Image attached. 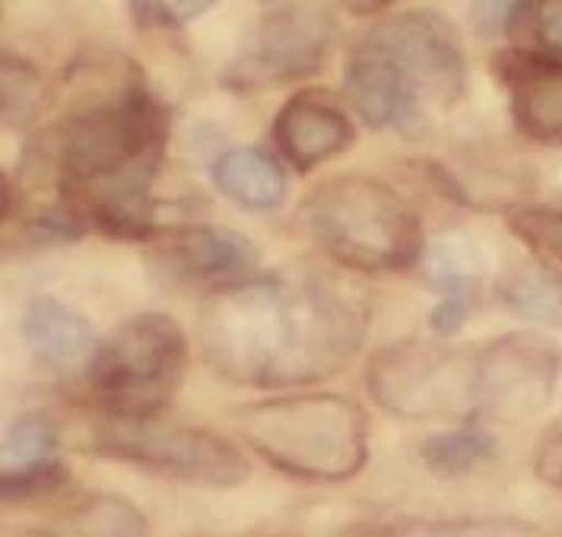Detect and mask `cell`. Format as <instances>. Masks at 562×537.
Returning <instances> with one entry per match:
<instances>
[{"label":"cell","instance_id":"1","mask_svg":"<svg viewBox=\"0 0 562 537\" xmlns=\"http://www.w3.org/2000/svg\"><path fill=\"white\" fill-rule=\"evenodd\" d=\"M369 297L315 265H293L216 290L201 315L204 357L216 376L251 389L312 385L359 354Z\"/></svg>","mask_w":562,"mask_h":537},{"label":"cell","instance_id":"2","mask_svg":"<svg viewBox=\"0 0 562 537\" xmlns=\"http://www.w3.org/2000/svg\"><path fill=\"white\" fill-rule=\"evenodd\" d=\"M166 144L169 112L131 64L115 90L70 109L42 137V156L83 223L115 239H147L156 233L149 184Z\"/></svg>","mask_w":562,"mask_h":537},{"label":"cell","instance_id":"3","mask_svg":"<svg viewBox=\"0 0 562 537\" xmlns=\"http://www.w3.org/2000/svg\"><path fill=\"white\" fill-rule=\"evenodd\" d=\"M344 80L369 127L423 137L461 102L468 64L442 16L397 13L356 38Z\"/></svg>","mask_w":562,"mask_h":537},{"label":"cell","instance_id":"4","mask_svg":"<svg viewBox=\"0 0 562 537\" xmlns=\"http://www.w3.org/2000/svg\"><path fill=\"white\" fill-rule=\"evenodd\" d=\"M236 429L273 468L305 480H350L369 458V419L340 394H290L236 411Z\"/></svg>","mask_w":562,"mask_h":537},{"label":"cell","instance_id":"5","mask_svg":"<svg viewBox=\"0 0 562 537\" xmlns=\"http://www.w3.org/2000/svg\"><path fill=\"white\" fill-rule=\"evenodd\" d=\"M299 223L344 268L385 273L423 255V230L411 204L385 181L366 176L322 181L305 198Z\"/></svg>","mask_w":562,"mask_h":537},{"label":"cell","instance_id":"6","mask_svg":"<svg viewBox=\"0 0 562 537\" xmlns=\"http://www.w3.org/2000/svg\"><path fill=\"white\" fill-rule=\"evenodd\" d=\"M366 382L394 417H486V347L394 344L369 362Z\"/></svg>","mask_w":562,"mask_h":537},{"label":"cell","instance_id":"7","mask_svg":"<svg viewBox=\"0 0 562 537\" xmlns=\"http://www.w3.org/2000/svg\"><path fill=\"white\" fill-rule=\"evenodd\" d=\"M188 369V340L166 315L124 322L89 366V394L109 417H159Z\"/></svg>","mask_w":562,"mask_h":537},{"label":"cell","instance_id":"8","mask_svg":"<svg viewBox=\"0 0 562 537\" xmlns=\"http://www.w3.org/2000/svg\"><path fill=\"white\" fill-rule=\"evenodd\" d=\"M92 448L153 474L198 486H238L251 471L248 458L220 433L159 417H109L95 426Z\"/></svg>","mask_w":562,"mask_h":537},{"label":"cell","instance_id":"9","mask_svg":"<svg viewBox=\"0 0 562 537\" xmlns=\"http://www.w3.org/2000/svg\"><path fill=\"white\" fill-rule=\"evenodd\" d=\"M337 20L327 0H290L248 32L220 83L233 92H267L315 77L334 52Z\"/></svg>","mask_w":562,"mask_h":537},{"label":"cell","instance_id":"10","mask_svg":"<svg viewBox=\"0 0 562 537\" xmlns=\"http://www.w3.org/2000/svg\"><path fill=\"white\" fill-rule=\"evenodd\" d=\"M562 354L543 337L508 334L486 344V417L528 419L557 391Z\"/></svg>","mask_w":562,"mask_h":537},{"label":"cell","instance_id":"11","mask_svg":"<svg viewBox=\"0 0 562 537\" xmlns=\"http://www.w3.org/2000/svg\"><path fill=\"white\" fill-rule=\"evenodd\" d=\"M166 270L188 287L226 290L258 268V248L241 233L220 226H184L159 242Z\"/></svg>","mask_w":562,"mask_h":537},{"label":"cell","instance_id":"12","mask_svg":"<svg viewBox=\"0 0 562 537\" xmlns=\"http://www.w3.org/2000/svg\"><path fill=\"white\" fill-rule=\"evenodd\" d=\"M277 144L299 172H312L322 163L353 147L356 127L347 112L325 90L293 96L273 121Z\"/></svg>","mask_w":562,"mask_h":537},{"label":"cell","instance_id":"13","mask_svg":"<svg viewBox=\"0 0 562 537\" xmlns=\"http://www.w3.org/2000/svg\"><path fill=\"white\" fill-rule=\"evenodd\" d=\"M496 70L508 87L512 119L525 137L562 147V60L528 52H505Z\"/></svg>","mask_w":562,"mask_h":537},{"label":"cell","instance_id":"14","mask_svg":"<svg viewBox=\"0 0 562 537\" xmlns=\"http://www.w3.org/2000/svg\"><path fill=\"white\" fill-rule=\"evenodd\" d=\"M23 334L32 354L55 366H70L92 354L95 347V331L87 318L64 302L48 297L32 299L23 315Z\"/></svg>","mask_w":562,"mask_h":537},{"label":"cell","instance_id":"15","mask_svg":"<svg viewBox=\"0 0 562 537\" xmlns=\"http://www.w3.org/2000/svg\"><path fill=\"white\" fill-rule=\"evenodd\" d=\"M213 184L245 210L270 213L286 201V176L261 149H229L213 169Z\"/></svg>","mask_w":562,"mask_h":537},{"label":"cell","instance_id":"16","mask_svg":"<svg viewBox=\"0 0 562 537\" xmlns=\"http://www.w3.org/2000/svg\"><path fill=\"white\" fill-rule=\"evenodd\" d=\"M419 258H423L426 277L442 290L445 297L476 299L480 277H483V261H480V251L464 236H442V239H436V245H429Z\"/></svg>","mask_w":562,"mask_h":537},{"label":"cell","instance_id":"17","mask_svg":"<svg viewBox=\"0 0 562 537\" xmlns=\"http://www.w3.org/2000/svg\"><path fill=\"white\" fill-rule=\"evenodd\" d=\"M505 30L518 52L562 60V0H515Z\"/></svg>","mask_w":562,"mask_h":537},{"label":"cell","instance_id":"18","mask_svg":"<svg viewBox=\"0 0 562 537\" xmlns=\"http://www.w3.org/2000/svg\"><path fill=\"white\" fill-rule=\"evenodd\" d=\"M503 302L537 325L562 328V277L543 268H521L505 277Z\"/></svg>","mask_w":562,"mask_h":537},{"label":"cell","instance_id":"19","mask_svg":"<svg viewBox=\"0 0 562 537\" xmlns=\"http://www.w3.org/2000/svg\"><path fill=\"white\" fill-rule=\"evenodd\" d=\"M55 451H58V426L52 423V417L42 411L23 414L7 429L3 474H16V471H30L35 465H45L55 458Z\"/></svg>","mask_w":562,"mask_h":537},{"label":"cell","instance_id":"20","mask_svg":"<svg viewBox=\"0 0 562 537\" xmlns=\"http://www.w3.org/2000/svg\"><path fill=\"white\" fill-rule=\"evenodd\" d=\"M0 77H3V83H0V90H3V124L13 131H23L45 105V80L30 60H23L13 52L3 55V74Z\"/></svg>","mask_w":562,"mask_h":537},{"label":"cell","instance_id":"21","mask_svg":"<svg viewBox=\"0 0 562 537\" xmlns=\"http://www.w3.org/2000/svg\"><path fill=\"white\" fill-rule=\"evenodd\" d=\"M496 455V439L483 429H454L423 446V461L439 474H464Z\"/></svg>","mask_w":562,"mask_h":537},{"label":"cell","instance_id":"22","mask_svg":"<svg viewBox=\"0 0 562 537\" xmlns=\"http://www.w3.org/2000/svg\"><path fill=\"white\" fill-rule=\"evenodd\" d=\"M508 226L533 255L562 265V201L515 208L508 213Z\"/></svg>","mask_w":562,"mask_h":537},{"label":"cell","instance_id":"23","mask_svg":"<svg viewBox=\"0 0 562 537\" xmlns=\"http://www.w3.org/2000/svg\"><path fill=\"white\" fill-rule=\"evenodd\" d=\"M216 0H127V10L140 30H181Z\"/></svg>","mask_w":562,"mask_h":537},{"label":"cell","instance_id":"24","mask_svg":"<svg viewBox=\"0 0 562 537\" xmlns=\"http://www.w3.org/2000/svg\"><path fill=\"white\" fill-rule=\"evenodd\" d=\"M80 512L83 515L77 525L87 532H95V535H140V532H147L137 508L121 503V500H112V496H95Z\"/></svg>","mask_w":562,"mask_h":537},{"label":"cell","instance_id":"25","mask_svg":"<svg viewBox=\"0 0 562 537\" xmlns=\"http://www.w3.org/2000/svg\"><path fill=\"white\" fill-rule=\"evenodd\" d=\"M67 480V468L58 458L35 465L30 471H16V474H3V500H30V496H42L58 490Z\"/></svg>","mask_w":562,"mask_h":537},{"label":"cell","instance_id":"26","mask_svg":"<svg viewBox=\"0 0 562 537\" xmlns=\"http://www.w3.org/2000/svg\"><path fill=\"white\" fill-rule=\"evenodd\" d=\"M533 471H537V478L543 480V483L562 490V423H557V426L547 433V439L540 443V448H537V455H533Z\"/></svg>","mask_w":562,"mask_h":537},{"label":"cell","instance_id":"27","mask_svg":"<svg viewBox=\"0 0 562 537\" xmlns=\"http://www.w3.org/2000/svg\"><path fill=\"white\" fill-rule=\"evenodd\" d=\"M476 299L471 297H445L439 305H436V312H432V318H429V325L436 334H454V331H461L468 325V318H471V312H474Z\"/></svg>","mask_w":562,"mask_h":537},{"label":"cell","instance_id":"28","mask_svg":"<svg viewBox=\"0 0 562 537\" xmlns=\"http://www.w3.org/2000/svg\"><path fill=\"white\" fill-rule=\"evenodd\" d=\"M515 0H476L474 3V26L480 32H496L508 26Z\"/></svg>","mask_w":562,"mask_h":537},{"label":"cell","instance_id":"29","mask_svg":"<svg viewBox=\"0 0 562 537\" xmlns=\"http://www.w3.org/2000/svg\"><path fill=\"white\" fill-rule=\"evenodd\" d=\"M350 13H359V16H369V13H379V10H385L391 3H397V0H340Z\"/></svg>","mask_w":562,"mask_h":537}]
</instances>
